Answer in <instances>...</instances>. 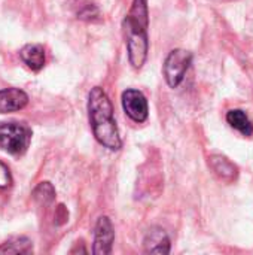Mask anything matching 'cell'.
I'll list each match as a JSON object with an SVG mask.
<instances>
[{
    "mask_svg": "<svg viewBox=\"0 0 253 255\" xmlns=\"http://www.w3.org/2000/svg\"><path fill=\"white\" fill-rule=\"evenodd\" d=\"M149 12L148 0H133L130 12L122 21L124 37L130 64L134 69H142L149 51Z\"/></svg>",
    "mask_w": 253,
    "mask_h": 255,
    "instance_id": "cell-1",
    "label": "cell"
},
{
    "mask_svg": "<svg viewBox=\"0 0 253 255\" xmlns=\"http://www.w3.org/2000/svg\"><path fill=\"white\" fill-rule=\"evenodd\" d=\"M88 117L94 137L100 145L110 151L122 148V140L113 118L112 103L103 88L94 87L88 96Z\"/></svg>",
    "mask_w": 253,
    "mask_h": 255,
    "instance_id": "cell-2",
    "label": "cell"
},
{
    "mask_svg": "<svg viewBox=\"0 0 253 255\" xmlns=\"http://www.w3.org/2000/svg\"><path fill=\"white\" fill-rule=\"evenodd\" d=\"M31 142V130L25 124L3 123L0 124V149L12 154L22 155Z\"/></svg>",
    "mask_w": 253,
    "mask_h": 255,
    "instance_id": "cell-3",
    "label": "cell"
},
{
    "mask_svg": "<svg viewBox=\"0 0 253 255\" xmlns=\"http://www.w3.org/2000/svg\"><path fill=\"white\" fill-rule=\"evenodd\" d=\"M192 63V54L185 49H173L164 63V78L171 88H177Z\"/></svg>",
    "mask_w": 253,
    "mask_h": 255,
    "instance_id": "cell-4",
    "label": "cell"
},
{
    "mask_svg": "<svg viewBox=\"0 0 253 255\" xmlns=\"http://www.w3.org/2000/svg\"><path fill=\"white\" fill-rule=\"evenodd\" d=\"M122 108L134 123H145L149 115V106L145 94L139 90L128 88L122 93Z\"/></svg>",
    "mask_w": 253,
    "mask_h": 255,
    "instance_id": "cell-5",
    "label": "cell"
},
{
    "mask_svg": "<svg viewBox=\"0 0 253 255\" xmlns=\"http://www.w3.org/2000/svg\"><path fill=\"white\" fill-rule=\"evenodd\" d=\"M115 241V232L110 220L107 217H100L95 224L92 253L95 255H107L112 253Z\"/></svg>",
    "mask_w": 253,
    "mask_h": 255,
    "instance_id": "cell-6",
    "label": "cell"
},
{
    "mask_svg": "<svg viewBox=\"0 0 253 255\" xmlns=\"http://www.w3.org/2000/svg\"><path fill=\"white\" fill-rule=\"evenodd\" d=\"M28 96L19 88L0 90V114H10L27 106Z\"/></svg>",
    "mask_w": 253,
    "mask_h": 255,
    "instance_id": "cell-7",
    "label": "cell"
},
{
    "mask_svg": "<svg viewBox=\"0 0 253 255\" xmlns=\"http://www.w3.org/2000/svg\"><path fill=\"white\" fill-rule=\"evenodd\" d=\"M143 247L146 254H170V239L167 233L160 227H154L146 233Z\"/></svg>",
    "mask_w": 253,
    "mask_h": 255,
    "instance_id": "cell-8",
    "label": "cell"
},
{
    "mask_svg": "<svg viewBox=\"0 0 253 255\" xmlns=\"http://www.w3.org/2000/svg\"><path fill=\"white\" fill-rule=\"evenodd\" d=\"M19 57L22 63L33 72H39L45 66V49L39 43H28L21 48Z\"/></svg>",
    "mask_w": 253,
    "mask_h": 255,
    "instance_id": "cell-9",
    "label": "cell"
},
{
    "mask_svg": "<svg viewBox=\"0 0 253 255\" xmlns=\"http://www.w3.org/2000/svg\"><path fill=\"white\" fill-rule=\"evenodd\" d=\"M227 123L237 130L239 133H242L243 136H252L253 134V124L249 120V117L246 115L245 111L242 109H231L227 114Z\"/></svg>",
    "mask_w": 253,
    "mask_h": 255,
    "instance_id": "cell-10",
    "label": "cell"
},
{
    "mask_svg": "<svg viewBox=\"0 0 253 255\" xmlns=\"http://www.w3.org/2000/svg\"><path fill=\"white\" fill-rule=\"evenodd\" d=\"M210 166L215 170V173L221 176L224 181H233L237 176V167L222 155H212Z\"/></svg>",
    "mask_w": 253,
    "mask_h": 255,
    "instance_id": "cell-11",
    "label": "cell"
},
{
    "mask_svg": "<svg viewBox=\"0 0 253 255\" xmlns=\"http://www.w3.org/2000/svg\"><path fill=\"white\" fill-rule=\"evenodd\" d=\"M33 253V244L30 239L19 236L12 238L0 245V254H30Z\"/></svg>",
    "mask_w": 253,
    "mask_h": 255,
    "instance_id": "cell-12",
    "label": "cell"
},
{
    "mask_svg": "<svg viewBox=\"0 0 253 255\" xmlns=\"http://www.w3.org/2000/svg\"><path fill=\"white\" fill-rule=\"evenodd\" d=\"M33 197L40 205H49L55 200V190H54L51 182H40L34 188Z\"/></svg>",
    "mask_w": 253,
    "mask_h": 255,
    "instance_id": "cell-13",
    "label": "cell"
},
{
    "mask_svg": "<svg viewBox=\"0 0 253 255\" xmlns=\"http://www.w3.org/2000/svg\"><path fill=\"white\" fill-rule=\"evenodd\" d=\"M76 15H78V18H81V19H86V21H92V19H95L98 15H100V12H98V9H97V6L94 4V3H84V4H81L79 6V9L76 10Z\"/></svg>",
    "mask_w": 253,
    "mask_h": 255,
    "instance_id": "cell-14",
    "label": "cell"
},
{
    "mask_svg": "<svg viewBox=\"0 0 253 255\" xmlns=\"http://www.w3.org/2000/svg\"><path fill=\"white\" fill-rule=\"evenodd\" d=\"M12 184V176H10V172L7 169L6 164H3L0 161V190H4V188H9Z\"/></svg>",
    "mask_w": 253,
    "mask_h": 255,
    "instance_id": "cell-15",
    "label": "cell"
}]
</instances>
